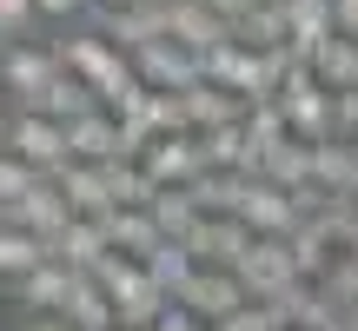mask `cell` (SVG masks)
Masks as SVG:
<instances>
[{"instance_id": "cell-4", "label": "cell", "mask_w": 358, "mask_h": 331, "mask_svg": "<svg viewBox=\"0 0 358 331\" xmlns=\"http://www.w3.org/2000/svg\"><path fill=\"white\" fill-rule=\"evenodd\" d=\"M252 239H259V232L245 226L239 212H206V219H199V226H192L179 245H186L199 265H239V258L252 252Z\"/></svg>"}, {"instance_id": "cell-15", "label": "cell", "mask_w": 358, "mask_h": 331, "mask_svg": "<svg viewBox=\"0 0 358 331\" xmlns=\"http://www.w3.org/2000/svg\"><path fill=\"white\" fill-rule=\"evenodd\" d=\"M173 40L206 60L219 40H232V20H226V13H213L206 0H179V7H173Z\"/></svg>"}, {"instance_id": "cell-9", "label": "cell", "mask_w": 358, "mask_h": 331, "mask_svg": "<svg viewBox=\"0 0 358 331\" xmlns=\"http://www.w3.org/2000/svg\"><path fill=\"white\" fill-rule=\"evenodd\" d=\"M53 73H60V53H53V40H7V53H0L7 100H27V93H40Z\"/></svg>"}, {"instance_id": "cell-6", "label": "cell", "mask_w": 358, "mask_h": 331, "mask_svg": "<svg viewBox=\"0 0 358 331\" xmlns=\"http://www.w3.org/2000/svg\"><path fill=\"white\" fill-rule=\"evenodd\" d=\"M73 279H80V272H66L60 258L34 265L27 279L7 285V292H13V311H20V318H60V311H66V292H73Z\"/></svg>"}, {"instance_id": "cell-1", "label": "cell", "mask_w": 358, "mask_h": 331, "mask_svg": "<svg viewBox=\"0 0 358 331\" xmlns=\"http://www.w3.org/2000/svg\"><path fill=\"white\" fill-rule=\"evenodd\" d=\"M7 153L34 159L40 172H60V166L73 159V140H66V126H60V119H47V113H20V106H7Z\"/></svg>"}, {"instance_id": "cell-19", "label": "cell", "mask_w": 358, "mask_h": 331, "mask_svg": "<svg viewBox=\"0 0 358 331\" xmlns=\"http://www.w3.org/2000/svg\"><path fill=\"white\" fill-rule=\"evenodd\" d=\"M47 258H53V245L47 239H40V232H27V226H7V232H0V279H27V272H34V265H47Z\"/></svg>"}, {"instance_id": "cell-14", "label": "cell", "mask_w": 358, "mask_h": 331, "mask_svg": "<svg viewBox=\"0 0 358 331\" xmlns=\"http://www.w3.org/2000/svg\"><path fill=\"white\" fill-rule=\"evenodd\" d=\"M66 140H73V159H127V146H120V113H106V106H93V113L66 119Z\"/></svg>"}, {"instance_id": "cell-24", "label": "cell", "mask_w": 358, "mask_h": 331, "mask_svg": "<svg viewBox=\"0 0 358 331\" xmlns=\"http://www.w3.org/2000/svg\"><path fill=\"white\" fill-rule=\"evenodd\" d=\"M266 179H279L285 192L306 186V179H312V140H279L272 159H266Z\"/></svg>"}, {"instance_id": "cell-17", "label": "cell", "mask_w": 358, "mask_h": 331, "mask_svg": "<svg viewBox=\"0 0 358 331\" xmlns=\"http://www.w3.org/2000/svg\"><path fill=\"white\" fill-rule=\"evenodd\" d=\"M47 245H53V258H60L66 272H93L106 252H113V239H106L100 219H73V226H66L60 239H47Z\"/></svg>"}, {"instance_id": "cell-34", "label": "cell", "mask_w": 358, "mask_h": 331, "mask_svg": "<svg viewBox=\"0 0 358 331\" xmlns=\"http://www.w3.org/2000/svg\"><path fill=\"white\" fill-rule=\"evenodd\" d=\"M93 7H133V0H93Z\"/></svg>"}, {"instance_id": "cell-25", "label": "cell", "mask_w": 358, "mask_h": 331, "mask_svg": "<svg viewBox=\"0 0 358 331\" xmlns=\"http://www.w3.org/2000/svg\"><path fill=\"white\" fill-rule=\"evenodd\" d=\"M146 272H153V279H159V285H166V292L179 298V285H186L192 272H199V258H192V252H186L179 239H166V245H159L153 258H146Z\"/></svg>"}, {"instance_id": "cell-36", "label": "cell", "mask_w": 358, "mask_h": 331, "mask_svg": "<svg viewBox=\"0 0 358 331\" xmlns=\"http://www.w3.org/2000/svg\"><path fill=\"white\" fill-rule=\"evenodd\" d=\"M352 146H358V140H352Z\"/></svg>"}, {"instance_id": "cell-35", "label": "cell", "mask_w": 358, "mask_h": 331, "mask_svg": "<svg viewBox=\"0 0 358 331\" xmlns=\"http://www.w3.org/2000/svg\"><path fill=\"white\" fill-rule=\"evenodd\" d=\"M159 7H179V0H159Z\"/></svg>"}, {"instance_id": "cell-7", "label": "cell", "mask_w": 358, "mask_h": 331, "mask_svg": "<svg viewBox=\"0 0 358 331\" xmlns=\"http://www.w3.org/2000/svg\"><path fill=\"white\" fill-rule=\"evenodd\" d=\"M0 219H7V226L40 232V239H60V232L73 226L80 212H73V199L60 192V179H47V186H34L27 199H7V205H0Z\"/></svg>"}, {"instance_id": "cell-18", "label": "cell", "mask_w": 358, "mask_h": 331, "mask_svg": "<svg viewBox=\"0 0 358 331\" xmlns=\"http://www.w3.org/2000/svg\"><path fill=\"white\" fill-rule=\"evenodd\" d=\"M232 40H239V47H285V40H292V27H285V0H252V7L239 13V20H232Z\"/></svg>"}, {"instance_id": "cell-31", "label": "cell", "mask_w": 358, "mask_h": 331, "mask_svg": "<svg viewBox=\"0 0 358 331\" xmlns=\"http://www.w3.org/2000/svg\"><path fill=\"white\" fill-rule=\"evenodd\" d=\"M332 106H338V140H358V87H338Z\"/></svg>"}, {"instance_id": "cell-27", "label": "cell", "mask_w": 358, "mask_h": 331, "mask_svg": "<svg viewBox=\"0 0 358 331\" xmlns=\"http://www.w3.org/2000/svg\"><path fill=\"white\" fill-rule=\"evenodd\" d=\"M40 0H0V40H34Z\"/></svg>"}, {"instance_id": "cell-13", "label": "cell", "mask_w": 358, "mask_h": 331, "mask_svg": "<svg viewBox=\"0 0 358 331\" xmlns=\"http://www.w3.org/2000/svg\"><path fill=\"white\" fill-rule=\"evenodd\" d=\"M53 179H60V192L73 199L80 219H100V212H113V205H120V199H113V179H106V166H93V159H66Z\"/></svg>"}, {"instance_id": "cell-10", "label": "cell", "mask_w": 358, "mask_h": 331, "mask_svg": "<svg viewBox=\"0 0 358 331\" xmlns=\"http://www.w3.org/2000/svg\"><path fill=\"white\" fill-rule=\"evenodd\" d=\"M232 272L245 279V292H252L259 305H266V298H279L285 285L299 279V265H292V245H285V239H252V252H245Z\"/></svg>"}, {"instance_id": "cell-2", "label": "cell", "mask_w": 358, "mask_h": 331, "mask_svg": "<svg viewBox=\"0 0 358 331\" xmlns=\"http://www.w3.org/2000/svg\"><path fill=\"white\" fill-rule=\"evenodd\" d=\"M179 305H186L192 318L219 325V318H232L239 305H252V292H245V279L232 265H199L186 285H179Z\"/></svg>"}, {"instance_id": "cell-26", "label": "cell", "mask_w": 358, "mask_h": 331, "mask_svg": "<svg viewBox=\"0 0 358 331\" xmlns=\"http://www.w3.org/2000/svg\"><path fill=\"white\" fill-rule=\"evenodd\" d=\"M47 179H53V172H40L34 159L7 153V159H0V205H7V199H27V192H34V186H47Z\"/></svg>"}, {"instance_id": "cell-28", "label": "cell", "mask_w": 358, "mask_h": 331, "mask_svg": "<svg viewBox=\"0 0 358 331\" xmlns=\"http://www.w3.org/2000/svg\"><path fill=\"white\" fill-rule=\"evenodd\" d=\"M153 126H159V133H192L186 93H153Z\"/></svg>"}, {"instance_id": "cell-29", "label": "cell", "mask_w": 358, "mask_h": 331, "mask_svg": "<svg viewBox=\"0 0 358 331\" xmlns=\"http://www.w3.org/2000/svg\"><path fill=\"white\" fill-rule=\"evenodd\" d=\"M213 331H279V318H272V305H259V298H252V305H239L232 318H219Z\"/></svg>"}, {"instance_id": "cell-21", "label": "cell", "mask_w": 358, "mask_h": 331, "mask_svg": "<svg viewBox=\"0 0 358 331\" xmlns=\"http://www.w3.org/2000/svg\"><path fill=\"white\" fill-rule=\"evenodd\" d=\"M312 73H319L332 93H338V87H358V40H352V34H332L319 53H312Z\"/></svg>"}, {"instance_id": "cell-32", "label": "cell", "mask_w": 358, "mask_h": 331, "mask_svg": "<svg viewBox=\"0 0 358 331\" xmlns=\"http://www.w3.org/2000/svg\"><path fill=\"white\" fill-rule=\"evenodd\" d=\"M332 7H338V34L358 40V0H332Z\"/></svg>"}, {"instance_id": "cell-20", "label": "cell", "mask_w": 358, "mask_h": 331, "mask_svg": "<svg viewBox=\"0 0 358 331\" xmlns=\"http://www.w3.org/2000/svg\"><path fill=\"white\" fill-rule=\"evenodd\" d=\"M192 199H199V212H239L245 199V172H226V166H206L199 179H192Z\"/></svg>"}, {"instance_id": "cell-30", "label": "cell", "mask_w": 358, "mask_h": 331, "mask_svg": "<svg viewBox=\"0 0 358 331\" xmlns=\"http://www.w3.org/2000/svg\"><path fill=\"white\" fill-rule=\"evenodd\" d=\"M40 20L47 27H73V20H93V0H40Z\"/></svg>"}, {"instance_id": "cell-11", "label": "cell", "mask_w": 358, "mask_h": 331, "mask_svg": "<svg viewBox=\"0 0 358 331\" xmlns=\"http://www.w3.org/2000/svg\"><path fill=\"white\" fill-rule=\"evenodd\" d=\"M146 172L159 179V186H192V179L206 172V153H199V133H159L153 146H146Z\"/></svg>"}, {"instance_id": "cell-5", "label": "cell", "mask_w": 358, "mask_h": 331, "mask_svg": "<svg viewBox=\"0 0 358 331\" xmlns=\"http://www.w3.org/2000/svg\"><path fill=\"white\" fill-rule=\"evenodd\" d=\"M239 219L259 232V239H292L299 232V205H292V192L279 186V179H245V199H239Z\"/></svg>"}, {"instance_id": "cell-3", "label": "cell", "mask_w": 358, "mask_h": 331, "mask_svg": "<svg viewBox=\"0 0 358 331\" xmlns=\"http://www.w3.org/2000/svg\"><path fill=\"white\" fill-rule=\"evenodd\" d=\"M279 100H285V119H292V140H312V146L338 140V106H332V87H325L319 73L292 80Z\"/></svg>"}, {"instance_id": "cell-12", "label": "cell", "mask_w": 358, "mask_h": 331, "mask_svg": "<svg viewBox=\"0 0 358 331\" xmlns=\"http://www.w3.org/2000/svg\"><path fill=\"white\" fill-rule=\"evenodd\" d=\"M100 226L113 239V252H127V258H153L166 245V232H159V219L146 205H113V212H100Z\"/></svg>"}, {"instance_id": "cell-8", "label": "cell", "mask_w": 358, "mask_h": 331, "mask_svg": "<svg viewBox=\"0 0 358 331\" xmlns=\"http://www.w3.org/2000/svg\"><path fill=\"white\" fill-rule=\"evenodd\" d=\"M133 66H140V80L153 93H186L192 80H206L199 53L179 47V40H153V47H140V53H133Z\"/></svg>"}, {"instance_id": "cell-33", "label": "cell", "mask_w": 358, "mask_h": 331, "mask_svg": "<svg viewBox=\"0 0 358 331\" xmlns=\"http://www.w3.org/2000/svg\"><path fill=\"white\" fill-rule=\"evenodd\" d=\"M13 331H66V318H20Z\"/></svg>"}, {"instance_id": "cell-22", "label": "cell", "mask_w": 358, "mask_h": 331, "mask_svg": "<svg viewBox=\"0 0 358 331\" xmlns=\"http://www.w3.org/2000/svg\"><path fill=\"white\" fill-rule=\"evenodd\" d=\"M146 212L159 219V232H166V239H186V232L206 219V212H199V199H192L186 186H159V199L146 205Z\"/></svg>"}, {"instance_id": "cell-23", "label": "cell", "mask_w": 358, "mask_h": 331, "mask_svg": "<svg viewBox=\"0 0 358 331\" xmlns=\"http://www.w3.org/2000/svg\"><path fill=\"white\" fill-rule=\"evenodd\" d=\"M106 179H113V199L120 205H153L159 199V179L146 172L140 159H106Z\"/></svg>"}, {"instance_id": "cell-16", "label": "cell", "mask_w": 358, "mask_h": 331, "mask_svg": "<svg viewBox=\"0 0 358 331\" xmlns=\"http://www.w3.org/2000/svg\"><path fill=\"white\" fill-rule=\"evenodd\" d=\"M60 318L73 325V331H120V311H113V298H106V285L93 279V272H80V279H73Z\"/></svg>"}]
</instances>
